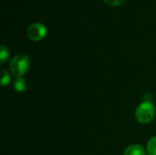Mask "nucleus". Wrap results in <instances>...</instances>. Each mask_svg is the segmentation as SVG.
I'll return each instance as SVG.
<instances>
[{
    "label": "nucleus",
    "mask_w": 156,
    "mask_h": 155,
    "mask_svg": "<svg viewBox=\"0 0 156 155\" xmlns=\"http://www.w3.org/2000/svg\"><path fill=\"white\" fill-rule=\"evenodd\" d=\"M9 68L11 73L16 78L23 77L30 68L29 58L24 54H17L11 59Z\"/></svg>",
    "instance_id": "1"
},
{
    "label": "nucleus",
    "mask_w": 156,
    "mask_h": 155,
    "mask_svg": "<svg viewBox=\"0 0 156 155\" xmlns=\"http://www.w3.org/2000/svg\"><path fill=\"white\" fill-rule=\"evenodd\" d=\"M155 115V107L151 101L142 102L136 109L135 118L136 120L143 124L150 123Z\"/></svg>",
    "instance_id": "2"
},
{
    "label": "nucleus",
    "mask_w": 156,
    "mask_h": 155,
    "mask_svg": "<svg viewBox=\"0 0 156 155\" xmlns=\"http://www.w3.org/2000/svg\"><path fill=\"white\" fill-rule=\"evenodd\" d=\"M47 27L41 23H34L27 28V36L33 41H40L47 36Z\"/></svg>",
    "instance_id": "3"
},
{
    "label": "nucleus",
    "mask_w": 156,
    "mask_h": 155,
    "mask_svg": "<svg viewBox=\"0 0 156 155\" xmlns=\"http://www.w3.org/2000/svg\"><path fill=\"white\" fill-rule=\"evenodd\" d=\"M123 155H146V152L142 145L132 144L125 149Z\"/></svg>",
    "instance_id": "4"
},
{
    "label": "nucleus",
    "mask_w": 156,
    "mask_h": 155,
    "mask_svg": "<svg viewBox=\"0 0 156 155\" xmlns=\"http://www.w3.org/2000/svg\"><path fill=\"white\" fill-rule=\"evenodd\" d=\"M13 87H14L15 90H16L17 92H24L27 88V81L23 77L16 78V79L13 83Z\"/></svg>",
    "instance_id": "5"
},
{
    "label": "nucleus",
    "mask_w": 156,
    "mask_h": 155,
    "mask_svg": "<svg viewBox=\"0 0 156 155\" xmlns=\"http://www.w3.org/2000/svg\"><path fill=\"white\" fill-rule=\"evenodd\" d=\"M147 153L149 155H156V136L152 137L147 143Z\"/></svg>",
    "instance_id": "6"
},
{
    "label": "nucleus",
    "mask_w": 156,
    "mask_h": 155,
    "mask_svg": "<svg viewBox=\"0 0 156 155\" xmlns=\"http://www.w3.org/2000/svg\"><path fill=\"white\" fill-rule=\"evenodd\" d=\"M11 81V76L10 74L8 73V71L5 69H2L1 70V85L2 86H6L10 83Z\"/></svg>",
    "instance_id": "7"
},
{
    "label": "nucleus",
    "mask_w": 156,
    "mask_h": 155,
    "mask_svg": "<svg viewBox=\"0 0 156 155\" xmlns=\"http://www.w3.org/2000/svg\"><path fill=\"white\" fill-rule=\"evenodd\" d=\"M9 58V50L6 47L2 46L0 48V63L4 64Z\"/></svg>",
    "instance_id": "8"
},
{
    "label": "nucleus",
    "mask_w": 156,
    "mask_h": 155,
    "mask_svg": "<svg viewBox=\"0 0 156 155\" xmlns=\"http://www.w3.org/2000/svg\"><path fill=\"white\" fill-rule=\"evenodd\" d=\"M106 4L110 5H113V6H116V5H122L125 0H103Z\"/></svg>",
    "instance_id": "9"
}]
</instances>
